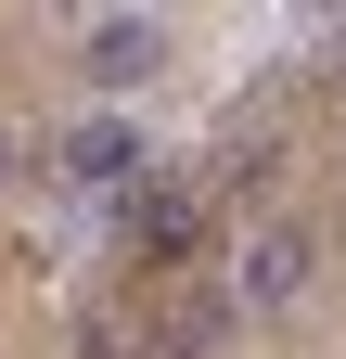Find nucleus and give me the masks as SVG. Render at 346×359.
<instances>
[{
  "instance_id": "obj_1",
  "label": "nucleus",
  "mask_w": 346,
  "mask_h": 359,
  "mask_svg": "<svg viewBox=\"0 0 346 359\" xmlns=\"http://www.w3.org/2000/svg\"><path fill=\"white\" fill-rule=\"evenodd\" d=\"M116 231H128L141 269H180L205 244V193H193V180H128V193H116Z\"/></svg>"
},
{
  "instance_id": "obj_2",
  "label": "nucleus",
  "mask_w": 346,
  "mask_h": 359,
  "mask_svg": "<svg viewBox=\"0 0 346 359\" xmlns=\"http://www.w3.org/2000/svg\"><path fill=\"white\" fill-rule=\"evenodd\" d=\"M308 269H321L308 218H270V231H244V257H231V308H282V295H308Z\"/></svg>"
},
{
  "instance_id": "obj_3",
  "label": "nucleus",
  "mask_w": 346,
  "mask_h": 359,
  "mask_svg": "<svg viewBox=\"0 0 346 359\" xmlns=\"http://www.w3.org/2000/svg\"><path fill=\"white\" fill-rule=\"evenodd\" d=\"M77 52H90V77H103V90H141V77L167 65V26H154V13H103Z\"/></svg>"
},
{
  "instance_id": "obj_4",
  "label": "nucleus",
  "mask_w": 346,
  "mask_h": 359,
  "mask_svg": "<svg viewBox=\"0 0 346 359\" xmlns=\"http://www.w3.org/2000/svg\"><path fill=\"white\" fill-rule=\"evenodd\" d=\"M64 180H90V193H128V180H141V128H128V116L64 128Z\"/></svg>"
},
{
  "instance_id": "obj_5",
  "label": "nucleus",
  "mask_w": 346,
  "mask_h": 359,
  "mask_svg": "<svg viewBox=\"0 0 346 359\" xmlns=\"http://www.w3.org/2000/svg\"><path fill=\"white\" fill-rule=\"evenodd\" d=\"M231 321H244L231 295H180V308L154 321V359H205V346H231Z\"/></svg>"
},
{
  "instance_id": "obj_6",
  "label": "nucleus",
  "mask_w": 346,
  "mask_h": 359,
  "mask_svg": "<svg viewBox=\"0 0 346 359\" xmlns=\"http://www.w3.org/2000/svg\"><path fill=\"white\" fill-rule=\"evenodd\" d=\"M77 359H128V321H116V308H90V321H77Z\"/></svg>"
},
{
  "instance_id": "obj_7",
  "label": "nucleus",
  "mask_w": 346,
  "mask_h": 359,
  "mask_svg": "<svg viewBox=\"0 0 346 359\" xmlns=\"http://www.w3.org/2000/svg\"><path fill=\"white\" fill-rule=\"evenodd\" d=\"M333 52H346V39H333Z\"/></svg>"
}]
</instances>
